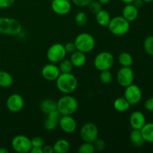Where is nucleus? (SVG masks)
<instances>
[{
    "label": "nucleus",
    "instance_id": "obj_27",
    "mask_svg": "<svg viewBox=\"0 0 153 153\" xmlns=\"http://www.w3.org/2000/svg\"><path fill=\"white\" fill-rule=\"evenodd\" d=\"M118 61L122 67H131L133 64V58L130 53L123 52L120 54L118 57Z\"/></svg>",
    "mask_w": 153,
    "mask_h": 153
},
{
    "label": "nucleus",
    "instance_id": "obj_46",
    "mask_svg": "<svg viewBox=\"0 0 153 153\" xmlns=\"http://www.w3.org/2000/svg\"><path fill=\"white\" fill-rule=\"evenodd\" d=\"M143 1H144V3H151L152 2L153 0H143Z\"/></svg>",
    "mask_w": 153,
    "mask_h": 153
},
{
    "label": "nucleus",
    "instance_id": "obj_3",
    "mask_svg": "<svg viewBox=\"0 0 153 153\" xmlns=\"http://www.w3.org/2000/svg\"><path fill=\"white\" fill-rule=\"evenodd\" d=\"M22 30V25L17 19L0 16V34L10 36L18 35Z\"/></svg>",
    "mask_w": 153,
    "mask_h": 153
},
{
    "label": "nucleus",
    "instance_id": "obj_22",
    "mask_svg": "<svg viewBox=\"0 0 153 153\" xmlns=\"http://www.w3.org/2000/svg\"><path fill=\"white\" fill-rule=\"evenodd\" d=\"M129 139L131 144L136 147H140L143 146L145 142L140 132V130L139 129H133L130 133Z\"/></svg>",
    "mask_w": 153,
    "mask_h": 153
},
{
    "label": "nucleus",
    "instance_id": "obj_40",
    "mask_svg": "<svg viewBox=\"0 0 153 153\" xmlns=\"http://www.w3.org/2000/svg\"><path fill=\"white\" fill-rule=\"evenodd\" d=\"M43 149V153H53L54 149L53 146H50V145H46V146H43L42 147Z\"/></svg>",
    "mask_w": 153,
    "mask_h": 153
},
{
    "label": "nucleus",
    "instance_id": "obj_14",
    "mask_svg": "<svg viewBox=\"0 0 153 153\" xmlns=\"http://www.w3.org/2000/svg\"><path fill=\"white\" fill-rule=\"evenodd\" d=\"M58 126L63 131L67 134H71L76 131L77 123L72 115H62L58 122Z\"/></svg>",
    "mask_w": 153,
    "mask_h": 153
},
{
    "label": "nucleus",
    "instance_id": "obj_37",
    "mask_svg": "<svg viewBox=\"0 0 153 153\" xmlns=\"http://www.w3.org/2000/svg\"><path fill=\"white\" fill-rule=\"evenodd\" d=\"M64 48H65L67 53L71 54L76 50V47L74 42H69V43H66V44L64 45Z\"/></svg>",
    "mask_w": 153,
    "mask_h": 153
},
{
    "label": "nucleus",
    "instance_id": "obj_9",
    "mask_svg": "<svg viewBox=\"0 0 153 153\" xmlns=\"http://www.w3.org/2000/svg\"><path fill=\"white\" fill-rule=\"evenodd\" d=\"M80 136L85 142L93 143L98 138V128L93 123H87L81 128Z\"/></svg>",
    "mask_w": 153,
    "mask_h": 153
},
{
    "label": "nucleus",
    "instance_id": "obj_11",
    "mask_svg": "<svg viewBox=\"0 0 153 153\" xmlns=\"http://www.w3.org/2000/svg\"><path fill=\"white\" fill-rule=\"evenodd\" d=\"M117 82L120 86L126 88L128 85L133 84L134 79V74L131 67H123L118 71L117 75Z\"/></svg>",
    "mask_w": 153,
    "mask_h": 153
},
{
    "label": "nucleus",
    "instance_id": "obj_4",
    "mask_svg": "<svg viewBox=\"0 0 153 153\" xmlns=\"http://www.w3.org/2000/svg\"><path fill=\"white\" fill-rule=\"evenodd\" d=\"M109 31L112 34L116 36L125 35L130 29V22L123 16H114L111 19L108 25Z\"/></svg>",
    "mask_w": 153,
    "mask_h": 153
},
{
    "label": "nucleus",
    "instance_id": "obj_38",
    "mask_svg": "<svg viewBox=\"0 0 153 153\" xmlns=\"http://www.w3.org/2000/svg\"><path fill=\"white\" fill-rule=\"evenodd\" d=\"M16 0H0V8H7L14 4Z\"/></svg>",
    "mask_w": 153,
    "mask_h": 153
},
{
    "label": "nucleus",
    "instance_id": "obj_30",
    "mask_svg": "<svg viewBox=\"0 0 153 153\" xmlns=\"http://www.w3.org/2000/svg\"><path fill=\"white\" fill-rule=\"evenodd\" d=\"M95 151L94 143L88 142H85L81 144L78 149V152L79 153H94Z\"/></svg>",
    "mask_w": 153,
    "mask_h": 153
},
{
    "label": "nucleus",
    "instance_id": "obj_45",
    "mask_svg": "<svg viewBox=\"0 0 153 153\" xmlns=\"http://www.w3.org/2000/svg\"><path fill=\"white\" fill-rule=\"evenodd\" d=\"M121 1H123L125 4H130V3H132L134 0H121Z\"/></svg>",
    "mask_w": 153,
    "mask_h": 153
},
{
    "label": "nucleus",
    "instance_id": "obj_18",
    "mask_svg": "<svg viewBox=\"0 0 153 153\" xmlns=\"http://www.w3.org/2000/svg\"><path fill=\"white\" fill-rule=\"evenodd\" d=\"M139 14L138 8L132 3L126 4L123 9V16L129 22H133L137 18Z\"/></svg>",
    "mask_w": 153,
    "mask_h": 153
},
{
    "label": "nucleus",
    "instance_id": "obj_20",
    "mask_svg": "<svg viewBox=\"0 0 153 153\" xmlns=\"http://www.w3.org/2000/svg\"><path fill=\"white\" fill-rule=\"evenodd\" d=\"M145 142L153 143V123H147L140 129Z\"/></svg>",
    "mask_w": 153,
    "mask_h": 153
},
{
    "label": "nucleus",
    "instance_id": "obj_36",
    "mask_svg": "<svg viewBox=\"0 0 153 153\" xmlns=\"http://www.w3.org/2000/svg\"><path fill=\"white\" fill-rule=\"evenodd\" d=\"M93 0H72V2L79 7H88Z\"/></svg>",
    "mask_w": 153,
    "mask_h": 153
},
{
    "label": "nucleus",
    "instance_id": "obj_33",
    "mask_svg": "<svg viewBox=\"0 0 153 153\" xmlns=\"http://www.w3.org/2000/svg\"><path fill=\"white\" fill-rule=\"evenodd\" d=\"M88 7L89 8L90 11L96 15L98 12H100L102 9V4L100 1H97V0H93Z\"/></svg>",
    "mask_w": 153,
    "mask_h": 153
},
{
    "label": "nucleus",
    "instance_id": "obj_32",
    "mask_svg": "<svg viewBox=\"0 0 153 153\" xmlns=\"http://www.w3.org/2000/svg\"><path fill=\"white\" fill-rule=\"evenodd\" d=\"M100 72H101L100 75V81L103 84H105V85L111 83L112 81V79H113V76H112V73L109 71V70H103V71Z\"/></svg>",
    "mask_w": 153,
    "mask_h": 153
},
{
    "label": "nucleus",
    "instance_id": "obj_13",
    "mask_svg": "<svg viewBox=\"0 0 153 153\" xmlns=\"http://www.w3.org/2000/svg\"><path fill=\"white\" fill-rule=\"evenodd\" d=\"M51 7L56 14L64 16L70 12L72 4L69 0H52Z\"/></svg>",
    "mask_w": 153,
    "mask_h": 153
},
{
    "label": "nucleus",
    "instance_id": "obj_6",
    "mask_svg": "<svg viewBox=\"0 0 153 153\" xmlns=\"http://www.w3.org/2000/svg\"><path fill=\"white\" fill-rule=\"evenodd\" d=\"M114 58L108 52H102L95 57L94 61V67L99 71L110 70L114 65Z\"/></svg>",
    "mask_w": 153,
    "mask_h": 153
},
{
    "label": "nucleus",
    "instance_id": "obj_16",
    "mask_svg": "<svg viewBox=\"0 0 153 153\" xmlns=\"http://www.w3.org/2000/svg\"><path fill=\"white\" fill-rule=\"evenodd\" d=\"M62 115L58 110L51 112L47 114V118L44 122V128L47 131H54L58 126V122Z\"/></svg>",
    "mask_w": 153,
    "mask_h": 153
},
{
    "label": "nucleus",
    "instance_id": "obj_17",
    "mask_svg": "<svg viewBox=\"0 0 153 153\" xmlns=\"http://www.w3.org/2000/svg\"><path fill=\"white\" fill-rule=\"evenodd\" d=\"M129 123L133 129L140 130L146 123L145 115L139 111H134L130 116Z\"/></svg>",
    "mask_w": 153,
    "mask_h": 153
},
{
    "label": "nucleus",
    "instance_id": "obj_42",
    "mask_svg": "<svg viewBox=\"0 0 153 153\" xmlns=\"http://www.w3.org/2000/svg\"><path fill=\"white\" fill-rule=\"evenodd\" d=\"M30 152L31 153H43V149L41 147H34L32 146L30 150Z\"/></svg>",
    "mask_w": 153,
    "mask_h": 153
},
{
    "label": "nucleus",
    "instance_id": "obj_44",
    "mask_svg": "<svg viewBox=\"0 0 153 153\" xmlns=\"http://www.w3.org/2000/svg\"><path fill=\"white\" fill-rule=\"evenodd\" d=\"M0 153H8V150L4 147H0Z\"/></svg>",
    "mask_w": 153,
    "mask_h": 153
},
{
    "label": "nucleus",
    "instance_id": "obj_7",
    "mask_svg": "<svg viewBox=\"0 0 153 153\" xmlns=\"http://www.w3.org/2000/svg\"><path fill=\"white\" fill-rule=\"evenodd\" d=\"M67 52L64 45L61 43H55L49 46L46 52V58L52 64H57L64 59Z\"/></svg>",
    "mask_w": 153,
    "mask_h": 153
},
{
    "label": "nucleus",
    "instance_id": "obj_10",
    "mask_svg": "<svg viewBox=\"0 0 153 153\" xmlns=\"http://www.w3.org/2000/svg\"><path fill=\"white\" fill-rule=\"evenodd\" d=\"M124 97L131 105L137 104L142 99V91L137 85L131 84L126 88Z\"/></svg>",
    "mask_w": 153,
    "mask_h": 153
},
{
    "label": "nucleus",
    "instance_id": "obj_43",
    "mask_svg": "<svg viewBox=\"0 0 153 153\" xmlns=\"http://www.w3.org/2000/svg\"><path fill=\"white\" fill-rule=\"evenodd\" d=\"M98 1H100L102 4H107L110 2L111 0H97Z\"/></svg>",
    "mask_w": 153,
    "mask_h": 153
},
{
    "label": "nucleus",
    "instance_id": "obj_19",
    "mask_svg": "<svg viewBox=\"0 0 153 153\" xmlns=\"http://www.w3.org/2000/svg\"><path fill=\"white\" fill-rule=\"evenodd\" d=\"M70 60L73 64V67H81L85 65L87 59L85 53L81 52V51L76 50L73 53H71Z\"/></svg>",
    "mask_w": 153,
    "mask_h": 153
},
{
    "label": "nucleus",
    "instance_id": "obj_28",
    "mask_svg": "<svg viewBox=\"0 0 153 153\" xmlns=\"http://www.w3.org/2000/svg\"><path fill=\"white\" fill-rule=\"evenodd\" d=\"M59 70L61 73H70L73 70V65L70 60L68 59H63L62 61L59 62Z\"/></svg>",
    "mask_w": 153,
    "mask_h": 153
},
{
    "label": "nucleus",
    "instance_id": "obj_34",
    "mask_svg": "<svg viewBox=\"0 0 153 153\" xmlns=\"http://www.w3.org/2000/svg\"><path fill=\"white\" fill-rule=\"evenodd\" d=\"M94 146L95 148V150L97 151H103L105 149L106 143L103 139L97 138L95 141L94 142Z\"/></svg>",
    "mask_w": 153,
    "mask_h": 153
},
{
    "label": "nucleus",
    "instance_id": "obj_2",
    "mask_svg": "<svg viewBox=\"0 0 153 153\" xmlns=\"http://www.w3.org/2000/svg\"><path fill=\"white\" fill-rule=\"evenodd\" d=\"M79 108L77 100L73 96L66 94L57 102V110L61 115H73Z\"/></svg>",
    "mask_w": 153,
    "mask_h": 153
},
{
    "label": "nucleus",
    "instance_id": "obj_12",
    "mask_svg": "<svg viewBox=\"0 0 153 153\" xmlns=\"http://www.w3.org/2000/svg\"><path fill=\"white\" fill-rule=\"evenodd\" d=\"M24 103V99L20 94H13L7 99L6 106L10 112L17 113L23 108Z\"/></svg>",
    "mask_w": 153,
    "mask_h": 153
},
{
    "label": "nucleus",
    "instance_id": "obj_8",
    "mask_svg": "<svg viewBox=\"0 0 153 153\" xmlns=\"http://www.w3.org/2000/svg\"><path fill=\"white\" fill-rule=\"evenodd\" d=\"M11 146L13 150L19 153L30 152L32 145L29 137L22 134L15 136L11 141Z\"/></svg>",
    "mask_w": 153,
    "mask_h": 153
},
{
    "label": "nucleus",
    "instance_id": "obj_21",
    "mask_svg": "<svg viewBox=\"0 0 153 153\" xmlns=\"http://www.w3.org/2000/svg\"><path fill=\"white\" fill-rule=\"evenodd\" d=\"M40 109L44 114L47 115L57 110V102L51 99H46L40 103Z\"/></svg>",
    "mask_w": 153,
    "mask_h": 153
},
{
    "label": "nucleus",
    "instance_id": "obj_23",
    "mask_svg": "<svg viewBox=\"0 0 153 153\" xmlns=\"http://www.w3.org/2000/svg\"><path fill=\"white\" fill-rule=\"evenodd\" d=\"M52 146H53L54 152L56 153H67L70 149V143L65 139L58 140Z\"/></svg>",
    "mask_w": 153,
    "mask_h": 153
},
{
    "label": "nucleus",
    "instance_id": "obj_26",
    "mask_svg": "<svg viewBox=\"0 0 153 153\" xmlns=\"http://www.w3.org/2000/svg\"><path fill=\"white\" fill-rule=\"evenodd\" d=\"M13 79L11 75L6 71H0V87L9 88L13 84Z\"/></svg>",
    "mask_w": 153,
    "mask_h": 153
},
{
    "label": "nucleus",
    "instance_id": "obj_31",
    "mask_svg": "<svg viewBox=\"0 0 153 153\" xmlns=\"http://www.w3.org/2000/svg\"><path fill=\"white\" fill-rule=\"evenodd\" d=\"M88 16L85 12H79L76 15L75 17V22L76 24L79 26H84L88 22Z\"/></svg>",
    "mask_w": 153,
    "mask_h": 153
},
{
    "label": "nucleus",
    "instance_id": "obj_29",
    "mask_svg": "<svg viewBox=\"0 0 153 153\" xmlns=\"http://www.w3.org/2000/svg\"><path fill=\"white\" fill-rule=\"evenodd\" d=\"M143 48L149 55L153 56V36H148L143 43Z\"/></svg>",
    "mask_w": 153,
    "mask_h": 153
},
{
    "label": "nucleus",
    "instance_id": "obj_24",
    "mask_svg": "<svg viewBox=\"0 0 153 153\" xmlns=\"http://www.w3.org/2000/svg\"><path fill=\"white\" fill-rule=\"evenodd\" d=\"M131 105L129 104L125 97L117 98L114 102V108L118 112H126L129 109Z\"/></svg>",
    "mask_w": 153,
    "mask_h": 153
},
{
    "label": "nucleus",
    "instance_id": "obj_1",
    "mask_svg": "<svg viewBox=\"0 0 153 153\" xmlns=\"http://www.w3.org/2000/svg\"><path fill=\"white\" fill-rule=\"evenodd\" d=\"M55 81L57 88L63 94H70L77 88L78 80L71 73H61Z\"/></svg>",
    "mask_w": 153,
    "mask_h": 153
},
{
    "label": "nucleus",
    "instance_id": "obj_15",
    "mask_svg": "<svg viewBox=\"0 0 153 153\" xmlns=\"http://www.w3.org/2000/svg\"><path fill=\"white\" fill-rule=\"evenodd\" d=\"M41 74L46 80L52 82L58 79V77L61 74V71L58 66L52 63V64H46L43 67L41 70Z\"/></svg>",
    "mask_w": 153,
    "mask_h": 153
},
{
    "label": "nucleus",
    "instance_id": "obj_39",
    "mask_svg": "<svg viewBox=\"0 0 153 153\" xmlns=\"http://www.w3.org/2000/svg\"><path fill=\"white\" fill-rule=\"evenodd\" d=\"M144 108L146 111L149 112H153V97L149 98L144 104Z\"/></svg>",
    "mask_w": 153,
    "mask_h": 153
},
{
    "label": "nucleus",
    "instance_id": "obj_25",
    "mask_svg": "<svg viewBox=\"0 0 153 153\" xmlns=\"http://www.w3.org/2000/svg\"><path fill=\"white\" fill-rule=\"evenodd\" d=\"M111 19V18L110 13L107 10H103V9H102L100 12L96 14V20H97V23L101 26H108Z\"/></svg>",
    "mask_w": 153,
    "mask_h": 153
},
{
    "label": "nucleus",
    "instance_id": "obj_35",
    "mask_svg": "<svg viewBox=\"0 0 153 153\" xmlns=\"http://www.w3.org/2000/svg\"><path fill=\"white\" fill-rule=\"evenodd\" d=\"M31 145L34 147H43L44 146V140L40 137H34L31 139Z\"/></svg>",
    "mask_w": 153,
    "mask_h": 153
},
{
    "label": "nucleus",
    "instance_id": "obj_41",
    "mask_svg": "<svg viewBox=\"0 0 153 153\" xmlns=\"http://www.w3.org/2000/svg\"><path fill=\"white\" fill-rule=\"evenodd\" d=\"M132 4H134L136 7H137V8H140V7H141L143 5V4H144V1H143V0H134V1L132 2Z\"/></svg>",
    "mask_w": 153,
    "mask_h": 153
},
{
    "label": "nucleus",
    "instance_id": "obj_5",
    "mask_svg": "<svg viewBox=\"0 0 153 153\" xmlns=\"http://www.w3.org/2000/svg\"><path fill=\"white\" fill-rule=\"evenodd\" d=\"M76 50L81 51L84 53L91 52L95 47V39L89 33L83 32L78 34L74 40Z\"/></svg>",
    "mask_w": 153,
    "mask_h": 153
}]
</instances>
